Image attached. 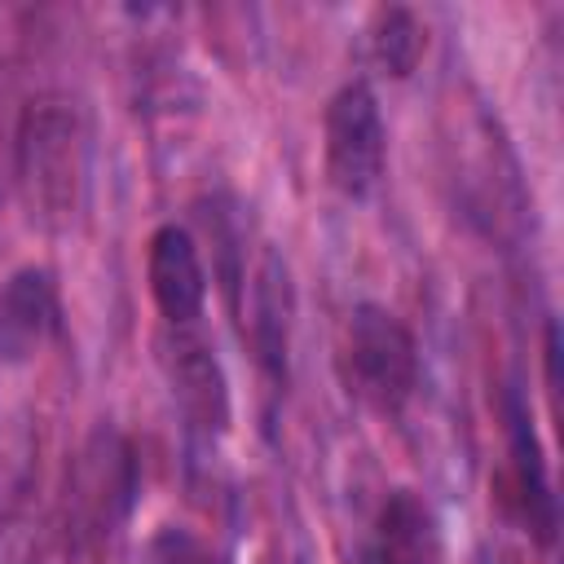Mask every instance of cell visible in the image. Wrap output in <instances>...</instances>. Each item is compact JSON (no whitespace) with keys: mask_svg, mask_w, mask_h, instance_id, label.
<instances>
[{"mask_svg":"<svg viewBox=\"0 0 564 564\" xmlns=\"http://www.w3.org/2000/svg\"><path fill=\"white\" fill-rule=\"evenodd\" d=\"M88 181V141L79 115L62 101H40L26 110L18 132V189L44 229H62L75 220Z\"/></svg>","mask_w":564,"mask_h":564,"instance_id":"1","label":"cell"},{"mask_svg":"<svg viewBox=\"0 0 564 564\" xmlns=\"http://www.w3.org/2000/svg\"><path fill=\"white\" fill-rule=\"evenodd\" d=\"M339 379L375 414H397L419 388V348L405 322L379 304H357L339 335Z\"/></svg>","mask_w":564,"mask_h":564,"instance_id":"2","label":"cell"},{"mask_svg":"<svg viewBox=\"0 0 564 564\" xmlns=\"http://www.w3.org/2000/svg\"><path fill=\"white\" fill-rule=\"evenodd\" d=\"M326 181L344 194V198H366L379 176H383V159H388V132H383V115L379 101L366 84H344L330 106H326Z\"/></svg>","mask_w":564,"mask_h":564,"instance_id":"3","label":"cell"},{"mask_svg":"<svg viewBox=\"0 0 564 564\" xmlns=\"http://www.w3.org/2000/svg\"><path fill=\"white\" fill-rule=\"evenodd\" d=\"M159 357L185 427L198 436H220L229 427V383L207 335L198 326H167V335L159 339Z\"/></svg>","mask_w":564,"mask_h":564,"instance_id":"4","label":"cell"},{"mask_svg":"<svg viewBox=\"0 0 564 564\" xmlns=\"http://www.w3.org/2000/svg\"><path fill=\"white\" fill-rule=\"evenodd\" d=\"M150 295L163 313V326H198L207 308V269L194 238L181 225H159L145 251Z\"/></svg>","mask_w":564,"mask_h":564,"instance_id":"5","label":"cell"},{"mask_svg":"<svg viewBox=\"0 0 564 564\" xmlns=\"http://www.w3.org/2000/svg\"><path fill=\"white\" fill-rule=\"evenodd\" d=\"M507 423H511V489H516L520 520L542 546H551V538H555V494H551V480H546V463H542L533 423L516 401H511Z\"/></svg>","mask_w":564,"mask_h":564,"instance_id":"6","label":"cell"},{"mask_svg":"<svg viewBox=\"0 0 564 564\" xmlns=\"http://www.w3.org/2000/svg\"><path fill=\"white\" fill-rule=\"evenodd\" d=\"M57 322V295L48 273L40 269H22L9 278V286L0 291V352L4 357H26L40 348V339L53 330Z\"/></svg>","mask_w":564,"mask_h":564,"instance_id":"7","label":"cell"},{"mask_svg":"<svg viewBox=\"0 0 564 564\" xmlns=\"http://www.w3.org/2000/svg\"><path fill=\"white\" fill-rule=\"evenodd\" d=\"M366 564H441V542L427 507L410 494H397L383 507L379 538L366 551Z\"/></svg>","mask_w":564,"mask_h":564,"instance_id":"8","label":"cell"},{"mask_svg":"<svg viewBox=\"0 0 564 564\" xmlns=\"http://www.w3.org/2000/svg\"><path fill=\"white\" fill-rule=\"evenodd\" d=\"M251 344L256 357L264 366V375L278 383L286 375V269L278 264V256H264L256 269V286H251Z\"/></svg>","mask_w":564,"mask_h":564,"instance_id":"9","label":"cell"},{"mask_svg":"<svg viewBox=\"0 0 564 564\" xmlns=\"http://www.w3.org/2000/svg\"><path fill=\"white\" fill-rule=\"evenodd\" d=\"M370 48H375V62L388 70V75H410L427 48V35L419 26V18L410 9H383L375 18V31H370Z\"/></svg>","mask_w":564,"mask_h":564,"instance_id":"10","label":"cell"},{"mask_svg":"<svg viewBox=\"0 0 564 564\" xmlns=\"http://www.w3.org/2000/svg\"><path fill=\"white\" fill-rule=\"evenodd\" d=\"M141 564H229L225 551H216L212 542H203L198 533L189 529H159L145 551H141Z\"/></svg>","mask_w":564,"mask_h":564,"instance_id":"11","label":"cell"}]
</instances>
